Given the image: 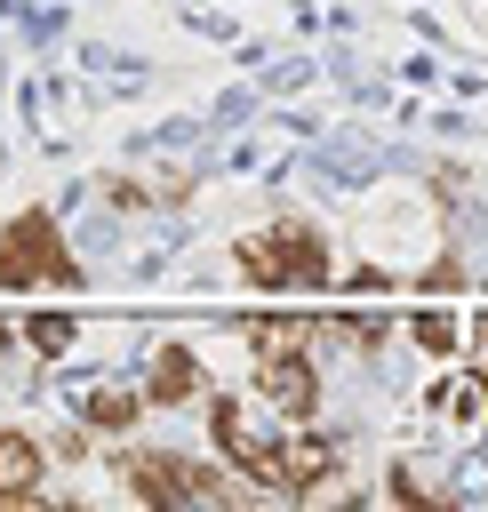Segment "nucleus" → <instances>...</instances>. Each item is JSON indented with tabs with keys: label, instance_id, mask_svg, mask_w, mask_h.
Segmentation results:
<instances>
[{
	"label": "nucleus",
	"instance_id": "1",
	"mask_svg": "<svg viewBox=\"0 0 488 512\" xmlns=\"http://www.w3.org/2000/svg\"><path fill=\"white\" fill-rule=\"evenodd\" d=\"M208 424H216V448L232 456V472H248L256 488H280V496H312L328 472H336V448L320 440V432H288V424H272L264 416V400H216L208 408Z\"/></svg>",
	"mask_w": 488,
	"mask_h": 512
},
{
	"label": "nucleus",
	"instance_id": "2",
	"mask_svg": "<svg viewBox=\"0 0 488 512\" xmlns=\"http://www.w3.org/2000/svg\"><path fill=\"white\" fill-rule=\"evenodd\" d=\"M232 256H240V280H248V288H272V296L328 280V240H320L312 224H296V216L272 224V232H248Z\"/></svg>",
	"mask_w": 488,
	"mask_h": 512
},
{
	"label": "nucleus",
	"instance_id": "3",
	"mask_svg": "<svg viewBox=\"0 0 488 512\" xmlns=\"http://www.w3.org/2000/svg\"><path fill=\"white\" fill-rule=\"evenodd\" d=\"M0 288H80V256L64 248L56 216L24 208V216L0 232Z\"/></svg>",
	"mask_w": 488,
	"mask_h": 512
},
{
	"label": "nucleus",
	"instance_id": "4",
	"mask_svg": "<svg viewBox=\"0 0 488 512\" xmlns=\"http://www.w3.org/2000/svg\"><path fill=\"white\" fill-rule=\"evenodd\" d=\"M248 384H256V400H264L272 416H288V424H304V416L320 408V368L304 360V344H256Z\"/></svg>",
	"mask_w": 488,
	"mask_h": 512
},
{
	"label": "nucleus",
	"instance_id": "5",
	"mask_svg": "<svg viewBox=\"0 0 488 512\" xmlns=\"http://www.w3.org/2000/svg\"><path fill=\"white\" fill-rule=\"evenodd\" d=\"M128 488L144 496V504H224L232 496V480L216 472V464H192V456H128Z\"/></svg>",
	"mask_w": 488,
	"mask_h": 512
},
{
	"label": "nucleus",
	"instance_id": "6",
	"mask_svg": "<svg viewBox=\"0 0 488 512\" xmlns=\"http://www.w3.org/2000/svg\"><path fill=\"white\" fill-rule=\"evenodd\" d=\"M40 472H48V448L24 440V432H0V504L40 496Z\"/></svg>",
	"mask_w": 488,
	"mask_h": 512
},
{
	"label": "nucleus",
	"instance_id": "7",
	"mask_svg": "<svg viewBox=\"0 0 488 512\" xmlns=\"http://www.w3.org/2000/svg\"><path fill=\"white\" fill-rule=\"evenodd\" d=\"M200 392V360L184 352V344H160L152 352V376H144V400L152 408H176V400H192Z\"/></svg>",
	"mask_w": 488,
	"mask_h": 512
},
{
	"label": "nucleus",
	"instance_id": "8",
	"mask_svg": "<svg viewBox=\"0 0 488 512\" xmlns=\"http://www.w3.org/2000/svg\"><path fill=\"white\" fill-rule=\"evenodd\" d=\"M144 408H152L144 392H112V384H96V392L80 400V416H88V424H104V432H128V424H136Z\"/></svg>",
	"mask_w": 488,
	"mask_h": 512
},
{
	"label": "nucleus",
	"instance_id": "9",
	"mask_svg": "<svg viewBox=\"0 0 488 512\" xmlns=\"http://www.w3.org/2000/svg\"><path fill=\"white\" fill-rule=\"evenodd\" d=\"M72 336H80V328H72L64 312H48V320H24V344H32V352H48V360H56V352H72Z\"/></svg>",
	"mask_w": 488,
	"mask_h": 512
},
{
	"label": "nucleus",
	"instance_id": "10",
	"mask_svg": "<svg viewBox=\"0 0 488 512\" xmlns=\"http://www.w3.org/2000/svg\"><path fill=\"white\" fill-rule=\"evenodd\" d=\"M408 328H416L424 352H456V320H448V312H424V320H408Z\"/></svg>",
	"mask_w": 488,
	"mask_h": 512
},
{
	"label": "nucleus",
	"instance_id": "11",
	"mask_svg": "<svg viewBox=\"0 0 488 512\" xmlns=\"http://www.w3.org/2000/svg\"><path fill=\"white\" fill-rule=\"evenodd\" d=\"M16 336H24V328H8V320H0V352H8V344H16Z\"/></svg>",
	"mask_w": 488,
	"mask_h": 512
}]
</instances>
